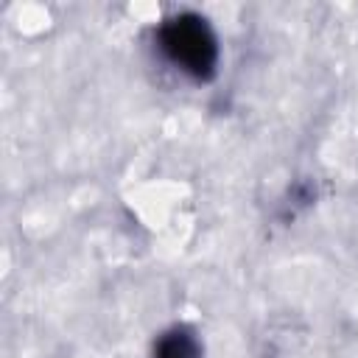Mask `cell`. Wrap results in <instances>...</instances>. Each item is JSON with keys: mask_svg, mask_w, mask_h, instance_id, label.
Returning a JSON list of instances; mask_svg holds the SVG:
<instances>
[{"mask_svg": "<svg viewBox=\"0 0 358 358\" xmlns=\"http://www.w3.org/2000/svg\"><path fill=\"white\" fill-rule=\"evenodd\" d=\"M162 53L187 76L207 78L218 62V39L204 17L199 14H176L159 28Z\"/></svg>", "mask_w": 358, "mask_h": 358, "instance_id": "obj_1", "label": "cell"}, {"mask_svg": "<svg viewBox=\"0 0 358 358\" xmlns=\"http://www.w3.org/2000/svg\"><path fill=\"white\" fill-rule=\"evenodd\" d=\"M154 358H201V347L190 330L173 327L165 336H159L154 347Z\"/></svg>", "mask_w": 358, "mask_h": 358, "instance_id": "obj_2", "label": "cell"}]
</instances>
